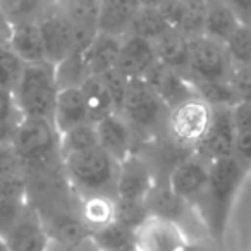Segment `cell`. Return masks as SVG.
<instances>
[{"label": "cell", "mask_w": 251, "mask_h": 251, "mask_svg": "<svg viewBox=\"0 0 251 251\" xmlns=\"http://www.w3.org/2000/svg\"><path fill=\"white\" fill-rule=\"evenodd\" d=\"M246 171L248 169L236 157L219 158L208 164V186L195 210L206 232L215 239H222L226 234Z\"/></svg>", "instance_id": "1"}, {"label": "cell", "mask_w": 251, "mask_h": 251, "mask_svg": "<svg viewBox=\"0 0 251 251\" xmlns=\"http://www.w3.org/2000/svg\"><path fill=\"white\" fill-rule=\"evenodd\" d=\"M62 165L69 182L79 193L115 198L119 162L101 147L62 157Z\"/></svg>", "instance_id": "2"}, {"label": "cell", "mask_w": 251, "mask_h": 251, "mask_svg": "<svg viewBox=\"0 0 251 251\" xmlns=\"http://www.w3.org/2000/svg\"><path fill=\"white\" fill-rule=\"evenodd\" d=\"M59 93L55 66L50 62L26 64L14 97L23 117H45L52 121L55 98Z\"/></svg>", "instance_id": "3"}, {"label": "cell", "mask_w": 251, "mask_h": 251, "mask_svg": "<svg viewBox=\"0 0 251 251\" xmlns=\"http://www.w3.org/2000/svg\"><path fill=\"white\" fill-rule=\"evenodd\" d=\"M119 114L129 124L134 136H151L160 131L162 126H167L169 108L158 98L148 81L145 77H138L129 79L124 103Z\"/></svg>", "instance_id": "4"}, {"label": "cell", "mask_w": 251, "mask_h": 251, "mask_svg": "<svg viewBox=\"0 0 251 251\" xmlns=\"http://www.w3.org/2000/svg\"><path fill=\"white\" fill-rule=\"evenodd\" d=\"M60 134L50 119L23 117L16 129L12 148L25 165L47 167L55 157H60Z\"/></svg>", "instance_id": "5"}, {"label": "cell", "mask_w": 251, "mask_h": 251, "mask_svg": "<svg viewBox=\"0 0 251 251\" xmlns=\"http://www.w3.org/2000/svg\"><path fill=\"white\" fill-rule=\"evenodd\" d=\"M188 79L195 81H229L232 73L229 53L224 43L210 40L205 35L189 36Z\"/></svg>", "instance_id": "6"}, {"label": "cell", "mask_w": 251, "mask_h": 251, "mask_svg": "<svg viewBox=\"0 0 251 251\" xmlns=\"http://www.w3.org/2000/svg\"><path fill=\"white\" fill-rule=\"evenodd\" d=\"M210 117H212V108L198 97H195L169 110V133L172 140L177 141L179 145L195 150V147L201 141L208 129Z\"/></svg>", "instance_id": "7"}, {"label": "cell", "mask_w": 251, "mask_h": 251, "mask_svg": "<svg viewBox=\"0 0 251 251\" xmlns=\"http://www.w3.org/2000/svg\"><path fill=\"white\" fill-rule=\"evenodd\" d=\"M212 117H210L208 129L195 147V151L203 160L210 162L219 158L234 157V147H236V126L232 119V107H210Z\"/></svg>", "instance_id": "8"}, {"label": "cell", "mask_w": 251, "mask_h": 251, "mask_svg": "<svg viewBox=\"0 0 251 251\" xmlns=\"http://www.w3.org/2000/svg\"><path fill=\"white\" fill-rule=\"evenodd\" d=\"M188 243L186 230L162 217L148 215L134 229L136 251H182Z\"/></svg>", "instance_id": "9"}, {"label": "cell", "mask_w": 251, "mask_h": 251, "mask_svg": "<svg viewBox=\"0 0 251 251\" xmlns=\"http://www.w3.org/2000/svg\"><path fill=\"white\" fill-rule=\"evenodd\" d=\"M38 26L42 31L47 62L57 66L64 59H67L71 53H74L73 26L66 18V14L60 11L57 2L38 19Z\"/></svg>", "instance_id": "10"}, {"label": "cell", "mask_w": 251, "mask_h": 251, "mask_svg": "<svg viewBox=\"0 0 251 251\" xmlns=\"http://www.w3.org/2000/svg\"><path fill=\"white\" fill-rule=\"evenodd\" d=\"M167 184L193 208L198 206L208 186V162L198 155H189L172 167Z\"/></svg>", "instance_id": "11"}, {"label": "cell", "mask_w": 251, "mask_h": 251, "mask_svg": "<svg viewBox=\"0 0 251 251\" xmlns=\"http://www.w3.org/2000/svg\"><path fill=\"white\" fill-rule=\"evenodd\" d=\"M57 4L73 26L74 52L83 53L100 33V0H57Z\"/></svg>", "instance_id": "12"}, {"label": "cell", "mask_w": 251, "mask_h": 251, "mask_svg": "<svg viewBox=\"0 0 251 251\" xmlns=\"http://www.w3.org/2000/svg\"><path fill=\"white\" fill-rule=\"evenodd\" d=\"M155 186V177L148 164L138 153H133L119 164L115 200L145 201Z\"/></svg>", "instance_id": "13"}, {"label": "cell", "mask_w": 251, "mask_h": 251, "mask_svg": "<svg viewBox=\"0 0 251 251\" xmlns=\"http://www.w3.org/2000/svg\"><path fill=\"white\" fill-rule=\"evenodd\" d=\"M4 237L11 251H49L50 246V237L38 208L29 203Z\"/></svg>", "instance_id": "14"}, {"label": "cell", "mask_w": 251, "mask_h": 251, "mask_svg": "<svg viewBox=\"0 0 251 251\" xmlns=\"http://www.w3.org/2000/svg\"><path fill=\"white\" fill-rule=\"evenodd\" d=\"M145 79L153 88V91L158 95V98L164 101V105L169 110L196 97L193 83L184 74L177 73V71L171 69L160 62H157L148 71Z\"/></svg>", "instance_id": "15"}, {"label": "cell", "mask_w": 251, "mask_h": 251, "mask_svg": "<svg viewBox=\"0 0 251 251\" xmlns=\"http://www.w3.org/2000/svg\"><path fill=\"white\" fill-rule=\"evenodd\" d=\"M157 62V52H155V47L151 42L133 35L122 36L121 50H119L115 67L127 79L145 77L148 74V71Z\"/></svg>", "instance_id": "16"}, {"label": "cell", "mask_w": 251, "mask_h": 251, "mask_svg": "<svg viewBox=\"0 0 251 251\" xmlns=\"http://www.w3.org/2000/svg\"><path fill=\"white\" fill-rule=\"evenodd\" d=\"M98 145L121 164L134 153V134L121 114H112L97 122Z\"/></svg>", "instance_id": "17"}, {"label": "cell", "mask_w": 251, "mask_h": 251, "mask_svg": "<svg viewBox=\"0 0 251 251\" xmlns=\"http://www.w3.org/2000/svg\"><path fill=\"white\" fill-rule=\"evenodd\" d=\"M158 9L172 29H177L188 38L203 35V21L206 12L205 0H171Z\"/></svg>", "instance_id": "18"}, {"label": "cell", "mask_w": 251, "mask_h": 251, "mask_svg": "<svg viewBox=\"0 0 251 251\" xmlns=\"http://www.w3.org/2000/svg\"><path fill=\"white\" fill-rule=\"evenodd\" d=\"M52 122L59 134L73 129L76 126L91 122L90 115H88L86 100H84V95L79 86L60 88L55 98Z\"/></svg>", "instance_id": "19"}, {"label": "cell", "mask_w": 251, "mask_h": 251, "mask_svg": "<svg viewBox=\"0 0 251 251\" xmlns=\"http://www.w3.org/2000/svg\"><path fill=\"white\" fill-rule=\"evenodd\" d=\"M145 206L148 210V215L172 220L177 226H181L182 229H184V224H186L184 220H188V217L195 210L188 201H184L181 196L176 195L167 182L165 184L155 182L151 191L145 198Z\"/></svg>", "instance_id": "20"}, {"label": "cell", "mask_w": 251, "mask_h": 251, "mask_svg": "<svg viewBox=\"0 0 251 251\" xmlns=\"http://www.w3.org/2000/svg\"><path fill=\"white\" fill-rule=\"evenodd\" d=\"M42 217L50 241H53V243L81 244L90 239L91 236L90 227L84 224L83 217L74 215L66 210H57V212L50 213L49 217Z\"/></svg>", "instance_id": "21"}, {"label": "cell", "mask_w": 251, "mask_h": 251, "mask_svg": "<svg viewBox=\"0 0 251 251\" xmlns=\"http://www.w3.org/2000/svg\"><path fill=\"white\" fill-rule=\"evenodd\" d=\"M7 45L25 64L47 62L45 47H43V38L38 21L12 25Z\"/></svg>", "instance_id": "22"}, {"label": "cell", "mask_w": 251, "mask_h": 251, "mask_svg": "<svg viewBox=\"0 0 251 251\" xmlns=\"http://www.w3.org/2000/svg\"><path fill=\"white\" fill-rule=\"evenodd\" d=\"M140 7V0H100V19H98L100 33L121 38L126 36Z\"/></svg>", "instance_id": "23"}, {"label": "cell", "mask_w": 251, "mask_h": 251, "mask_svg": "<svg viewBox=\"0 0 251 251\" xmlns=\"http://www.w3.org/2000/svg\"><path fill=\"white\" fill-rule=\"evenodd\" d=\"M188 36L182 35L177 29H169L167 33L153 42L157 59L160 64L184 74L188 77V57H189V45Z\"/></svg>", "instance_id": "24"}, {"label": "cell", "mask_w": 251, "mask_h": 251, "mask_svg": "<svg viewBox=\"0 0 251 251\" xmlns=\"http://www.w3.org/2000/svg\"><path fill=\"white\" fill-rule=\"evenodd\" d=\"M121 36L98 33L91 45L83 52V57L88 64L91 76H100L107 71L114 69L117 64L119 50H121Z\"/></svg>", "instance_id": "25"}, {"label": "cell", "mask_w": 251, "mask_h": 251, "mask_svg": "<svg viewBox=\"0 0 251 251\" xmlns=\"http://www.w3.org/2000/svg\"><path fill=\"white\" fill-rule=\"evenodd\" d=\"M239 26L241 25L236 19V16L229 11V7L222 0L206 2L205 21H203V35L205 36L226 45V42Z\"/></svg>", "instance_id": "26"}, {"label": "cell", "mask_w": 251, "mask_h": 251, "mask_svg": "<svg viewBox=\"0 0 251 251\" xmlns=\"http://www.w3.org/2000/svg\"><path fill=\"white\" fill-rule=\"evenodd\" d=\"M79 88L84 95L88 115H90V121L93 124H97L101 119L108 117L112 114H119L115 110V105L112 101V97L108 93L107 86H105L103 81L98 76H90Z\"/></svg>", "instance_id": "27"}, {"label": "cell", "mask_w": 251, "mask_h": 251, "mask_svg": "<svg viewBox=\"0 0 251 251\" xmlns=\"http://www.w3.org/2000/svg\"><path fill=\"white\" fill-rule=\"evenodd\" d=\"M90 239L98 251H136L134 230L115 220L101 229L93 230Z\"/></svg>", "instance_id": "28"}, {"label": "cell", "mask_w": 251, "mask_h": 251, "mask_svg": "<svg viewBox=\"0 0 251 251\" xmlns=\"http://www.w3.org/2000/svg\"><path fill=\"white\" fill-rule=\"evenodd\" d=\"M57 0H0V11L9 25L38 21Z\"/></svg>", "instance_id": "29"}, {"label": "cell", "mask_w": 251, "mask_h": 251, "mask_svg": "<svg viewBox=\"0 0 251 251\" xmlns=\"http://www.w3.org/2000/svg\"><path fill=\"white\" fill-rule=\"evenodd\" d=\"M169 29H172V28L169 26L167 19L164 18L160 9L143 7V5H141L140 11L134 16L133 23H131L127 35L138 36V38L148 40V42L153 43L155 40H158L164 33H167Z\"/></svg>", "instance_id": "30"}, {"label": "cell", "mask_w": 251, "mask_h": 251, "mask_svg": "<svg viewBox=\"0 0 251 251\" xmlns=\"http://www.w3.org/2000/svg\"><path fill=\"white\" fill-rule=\"evenodd\" d=\"M81 217L90 230L101 229L115 219V198L103 195L86 196L81 208Z\"/></svg>", "instance_id": "31"}, {"label": "cell", "mask_w": 251, "mask_h": 251, "mask_svg": "<svg viewBox=\"0 0 251 251\" xmlns=\"http://www.w3.org/2000/svg\"><path fill=\"white\" fill-rule=\"evenodd\" d=\"M97 147H100V145H98L97 126L93 122L76 126L73 129L60 134V140H59L60 158L67 157L71 153H79V151L91 150V148H97Z\"/></svg>", "instance_id": "32"}, {"label": "cell", "mask_w": 251, "mask_h": 251, "mask_svg": "<svg viewBox=\"0 0 251 251\" xmlns=\"http://www.w3.org/2000/svg\"><path fill=\"white\" fill-rule=\"evenodd\" d=\"M193 88L208 107H234L239 101L229 81H195Z\"/></svg>", "instance_id": "33"}, {"label": "cell", "mask_w": 251, "mask_h": 251, "mask_svg": "<svg viewBox=\"0 0 251 251\" xmlns=\"http://www.w3.org/2000/svg\"><path fill=\"white\" fill-rule=\"evenodd\" d=\"M90 76L91 73L88 69V64L84 60L83 53H71L67 59H64L62 62L55 66V79L59 90L60 88L81 86Z\"/></svg>", "instance_id": "34"}, {"label": "cell", "mask_w": 251, "mask_h": 251, "mask_svg": "<svg viewBox=\"0 0 251 251\" xmlns=\"http://www.w3.org/2000/svg\"><path fill=\"white\" fill-rule=\"evenodd\" d=\"M232 67H251V26L241 25L226 42Z\"/></svg>", "instance_id": "35"}, {"label": "cell", "mask_w": 251, "mask_h": 251, "mask_svg": "<svg viewBox=\"0 0 251 251\" xmlns=\"http://www.w3.org/2000/svg\"><path fill=\"white\" fill-rule=\"evenodd\" d=\"M26 64L16 55L9 45H0V86L16 90Z\"/></svg>", "instance_id": "36"}, {"label": "cell", "mask_w": 251, "mask_h": 251, "mask_svg": "<svg viewBox=\"0 0 251 251\" xmlns=\"http://www.w3.org/2000/svg\"><path fill=\"white\" fill-rule=\"evenodd\" d=\"M147 217H148V210L145 206V201L115 200V219H114L115 222L134 230Z\"/></svg>", "instance_id": "37"}, {"label": "cell", "mask_w": 251, "mask_h": 251, "mask_svg": "<svg viewBox=\"0 0 251 251\" xmlns=\"http://www.w3.org/2000/svg\"><path fill=\"white\" fill-rule=\"evenodd\" d=\"M98 77H100V79L103 81L105 86H107L108 93H110V97H112V101H114V105H115V110L121 112L122 103H124V98H126V91H127V84H129V79H127L117 67L100 74Z\"/></svg>", "instance_id": "38"}, {"label": "cell", "mask_w": 251, "mask_h": 251, "mask_svg": "<svg viewBox=\"0 0 251 251\" xmlns=\"http://www.w3.org/2000/svg\"><path fill=\"white\" fill-rule=\"evenodd\" d=\"M28 206V198L0 200V236H4Z\"/></svg>", "instance_id": "39"}, {"label": "cell", "mask_w": 251, "mask_h": 251, "mask_svg": "<svg viewBox=\"0 0 251 251\" xmlns=\"http://www.w3.org/2000/svg\"><path fill=\"white\" fill-rule=\"evenodd\" d=\"M229 83L236 91L237 100L251 103V67H232Z\"/></svg>", "instance_id": "40"}, {"label": "cell", "mask_w": 251, "mask_h": 251, "mask_svg": "<svg viewBox=\"0 0 251 251\" xmlns=\"http://www.w3.org/2000/svg\"><path fill=\"white\" fill-rule=\"evenodd\" d=\"M0 121L19 124L23 121V114L18 107L14 91L0 86Z\"/></svg>", "instance_id": "41"}, {"label": "cell", "mask_w": 251, "mask_h": 251, "mask_svg": "<svg viewBox=\"0 0 251 251\" xmlns=\"http://www.w3.org/2000/svg\"><path fill=\"white\" fill-rule=\"evenodd\" d=\"M21 158L18 157L12 147H0V177H11V176H21L23 167Z\"/></svg>", "instance_id": "42"}, {"label": "cell", "mask_w": 251, "mask_h": 251, "mask_svg": "<svg viewBox=\"0 0 251 251\" xmlns=\"http://www.w3.org/2000/svg\"><path fill=\"white\" fill-rule=\"evenodd\" d=\"M234 157H236L246 169L251 167V129L241 131V133L236 134Z\"/></svg>", "instance_id": "43"}, {"label": "cell", "mask_w": 251, "mask_h": 251, "mask_svg": "<svg viewBox=\"0 0 251 251\" xmlns=\"http://www.w3.org/2000/svg\"><path fill=\"white\" fill-rule=\"evenodd\" d=\"M232 119L236 126V133L251 129V103L237 101L232 107Z\"/></svg>", "instance_id": "44"}, {"label": "cell", "mask_w": 251, "mask_h": 251, "mask_svg": "<svg viewBox=\"0 0 251 251\" xmlns=\"http://www.w3.org/2000/svg\"><path fill=\"white\" fill-rule=\"evenodd\" d=\"M222 2L236 16L239 25L251 26V0H222Z\"/></svg>", "instance_id": "45"}, {"label": "cell", "mask_w": 251, "mask_h": 251, "mask_svg": "<svg viewBox=\"0 0 251 251\" xmlns=\"http://www.w3.org/2000/svg\"><path fill=\"white\" fill-rule=\"evenodd\" d=\"M49 251H98V250H97V246L91 243V239H88L81 244H60V243L50 241Z\"/></svg>", "instance_id": "46"}, {"label": "cell", "mask_w": 251, "mask_h": 251, "mask_svg": "<svg viewBox=\"0 0 251 251\" xmlns=\"http://www.w3.org/2000/svg\"><path fill=\"white\" fill-rule=\"evenodd\" d=\"M19 124L0 121V147H12L16 136V129Z\"/></svg>", "instance_id": "47"}, {"label": "cell", "mask_w": 251, "mask_h": 251, "mask_svg": "<svg viewBox=\"0 0 251 251\" xmlns=\"http://www.w3.org/2000/svg\"><path fill=\"white\" fill-rule=\"evenodd\" d=\"M141 5L143 7H162L164 4H167V2H171V0H140Z\"/></svg>", "instance_id": "48"}, {"label": "cell", "mask_w": 251, "mask_h": 251, "mask_svg": "<svg viewBox=\"0 0 251 251\" xmlns=\"http://www.w3.org/2000/svg\"><path fill=\"white\" fill-rule=\"evenodd\" d=\"M182 251H208L206 250L203 244H200V243H195V241H189L188 244L184 246V250Z\"/></svg>", "instance_id": "49"}, {"label": "cell", "mask_w": 251, "mask_h": 251, "mask_svg": "<svg viewBox=\"0 0 251 251\" xmlns=\"http://www.w3.org/2000/svg\"><path fill=\"white\" fill-rule=\"evenodd\" d=\"M0 251H11V248H9V244L4 236H0Z\"/></svg>", "instance_id": "50"}, {"label": "cell", "mask_w": 251, "mask_h": 251, "mask_svg": "<svg viewBox=\"0 0 251 251\" xmlns=\"http://www.w3.org/2000/svg\"><path fill=\"white\" fill-rule=\"evenodd\" d=\"M0 25H9L7 21H5V18H4V14H2V11H0ZM11 26V25H9Z\"/></svg>", "instance_id": "51"}, {"label": "cell", "mask_w": 251, "mask_h": 251, "mask_svg": "<svg viewBox=\"0 0 251 251\" xmlns=\"http://www.w3.org/2000/svg\"><path fill=\"white\" fill-rule=\"evenodd\" d=\"M205 2H212V0H205Z\"/></svg>", "instance_id": "52"}]
</instances>
